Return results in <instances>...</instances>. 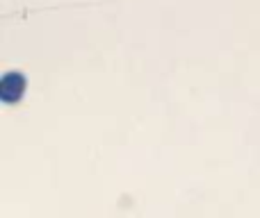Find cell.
Segmentation results:
<instances>
[{
	"instance_id": "1",
	"label": "cell",
	"mask_w": 260,
	"mask_h": 218,
	"mask_svg": "<svg viewBox=\"0 0 260 218\" xmlns=\"http://www.w3.org/2000/svg\"><path fill=\"white\" fill-rule=\"evenodd\" d=\"M23 91H25V77L21 73H7L0 82V98L5 103H16L21 100Z\"/></svg>"
}]
</instances>
